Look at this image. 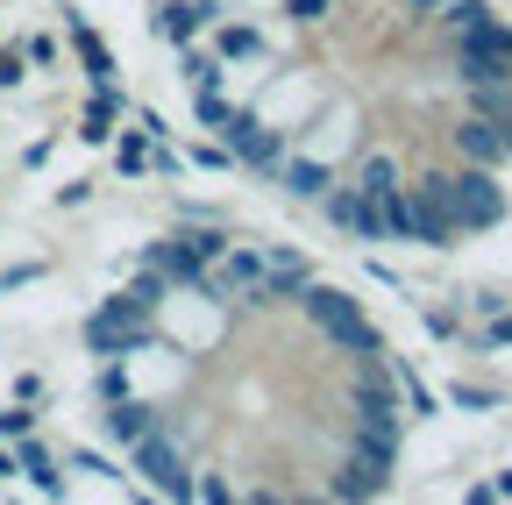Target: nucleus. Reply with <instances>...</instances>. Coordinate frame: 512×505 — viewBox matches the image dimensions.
Wrapping results in <instances>:
<instances>
[{
	"mask_svg": "<svg viewBox=\"0 0 512 505\" xmlns=\"http://www.w3.org/2000/svg\"><path fill=\"white\" fill-rule=\"evenodd\" d=\"M420 193L456 221V235H484V228H498L505 221V185H498V171H484V164H456V171H420L413 178Z\"/></svg>",
	"mask_w": 512,
	"mask_h": 505,
	"instance_id": "obj_1",
	"label": "nucleus"
},
{
	"mask_svg": "<svg viewBox=\"0 0 512 505\" xmlns=\"http://www.w3.org/2000/svg\"><path fill=\"white\" fill-rule=\"evenodd\" d=\"M292 306H299L306 321H313L320 335H328V349H342L349 363H363V356H384V335L370 328V313H363V306H356L342 285H320V278H306Z\"/></svg>",
	"mask_w": 512,
	"mask_h": 505,
	"instance_id": "obj_2",
	"label": "nucleus"
},
{
	"mask_svg": "<svg viewBox=\"0 0 512 505\" xmlns=\"http://www.w3.org/2000/svg\"><path fill=\"white\" fill-rule=\"evenodd\" d=\"M128 470H143V484L157 491V498H192V463H185V441H178V427L157 413V427L143 434V441H128Z\"/></svg>",
	"mask_w": 512,
	"mask_h": 505,
	"instance_id": "obj_3",
	"label": "nucleus"
},
{
	"mask_svg": "<svg viewBox=\"0 0 512 505\" xmlns=\"http://www.w3.org/2000/svg\"><path fill=\"white\" fill-rule=\"evenodd\" d=\"M79 335H86L93 356H136V349H143L150 335H164V328H157V313H150V306H136L128 292H114V299H100V306L86 313V328H79Z\"/></svg>",
	"mask_w": 512,
	"mask_h": 505,
	"instance_id": "obj_4",
	"label": "nucleus"
},
{
	"mask_svg": "<svg viewBox=\"0 0 512 505\" xmlns=\"http://www.w3.org/2000/svg\"><path fill=\"white\" fill-rule=\"evenodd\" d=\"M214 136L228 143V157H235V164H249V171H264V178H271V164L285 157V129H278V121H264L256 107H235V114L221 121Z\"/></svg>",
	"mask_w": 512,
	"mask_h": 505,
	"instance_id": "obj_5",
	"label": "nucleus"
},
{
	"mask_svg": "<svg viewBox=\"0 0 512 505\" xmlns=\"http://www.w3.org/2000/svg\"><path fill=\"white\" fill-rule=\"evenodd\" d=\"M349 456L377 463V470H392L406 456V413H377V406H349V441H342Z\"/></svg>",
	"mask_w": 512,
	"mask_h": 505,
	"instance_id": "obj_6",
	"label": "nucleus"
},
{
	"mask_svg": "<svg viewBox=\"0 0 512 505\" xmlns=\"http://www.w3.org/2000/svg\"><path fill=\"white\" fill-rule=\"evenodd\" d=\"M448 50H456V79H498L512 72V22H484L470 36H448Z\"/></svg>",
	"mask_w": 512,
	"mask_h": 505,
	"instance_id": "obj_7",
	"label": "nucleus"
},
{
	"mask_svg": "<svg viewBox=\"0 0 512 505\" xmlns=\"http://www.w3.org/2000/svg\"><path fill=\"white\" fill-rule=\"evenodd\" d=\"M228 15V0H150V36L157 43H192V36H200V29H214Z\"/></svg>",
	"mask_w": 512,
	"mask_h": 505,
	"instance_id": "obj_8",
	"label": "nucleus"
},
{
	"mask_svg": "<svg viewBox=\"0 0 512 505\" xmlns=\"http://www.w3.org/2000/svg\"><path fill=\"white\" fill-rule=\"evenodd\" d=\"M335 178H342V171H335L328 157H313V150H292V143H285V157L271 164V185H278L285 200H306V207H313L320 193H328Z\"/></svg>",
	"mask_w": 512,
	"mask_h": 505,
	"instance_id": "obj_9",
	"label": "nucleus"
},
{
	"mask_svg": "<svg viewBox=\"0 0 512 505\" xmlns=\"http://www.w3.org/2000/svg\"><path fill=\"white\" fill-rule=\"evenodd\" d=\"M313 207H320V214H328V221H335V228H342L349 242H384V214H377V200H363V193H349V185H342V178H335V185H328V193H320Z\"/></svg>",
	"mask_w": 512,
	"mask_h": 505,
	"instance_id": "obj_10",
	"label": "nucleus"
},
{
	"mask_svg": "<svg viewBox=\"0 0 512 505\" xmlns=\"http://www.w3.org/2000/svg\"><path fill=\"white\" fill-rule=\"evenodd\" d=\"M448 150H456V164H484V171L512 164V157H505V136H498V121H491V114H470V107H463L456 129H448Z\"/></svg>",
	"mask_w": 512,
	"mask_h": 505,
	"instance_id": "obj_11",
	"label": "nucleus"
},
{
	"mask_svg": "<svg viewBox=\"0 0 512 505\" xmlns=\"http://www.w3.org/2000/svg\"><path fill=\"white\" fill-rule=\"evenodd\" d=\"M306 278H313L306 249H292V242H271V249H264V306H292Z\"/></svg>",
	"mask_w": 512,
	"mask_h": 505,
	"instance_id": "obj_12",
	"label": "nucleus"
},
{
	"mask_svg": "<svg viewBox=\"0 0 512 505\" xmlns=\"http://www.w3.org/2000/svg\"><path fill=\"white\" fill-rule=\"evenodd\" d=\"M8 449H15V477H29L43 498H64V477H57V449H50V441L29 427V434H15L8 441Z\"/></svg>",
	"mask_w": 512,
	"mask_h": 505,
	"instance_id": "obj_13",
	"label": "nucleus"
},
{
	"mask_svg": "<svg viewBox=\"0 0 512 505\" xmlns=\"http://www.w3.org/2000/svg\"><path fill=\"white\" fill-rule=\"evenodd\" d=\"M342 185H349V193H363V200H384L392 185H406V164H399L392 150H363V157L342 171Z\"/></svg>",
	"mask_w": 512,
	"mask_h": 505,
	"instance_id": "obj_14",
	"label": "nucleus"
},
{
	"mask_svg": "<svg viewBox=\"0 0 512 505\" xmlns=\"http://www.w3.org/2000/svg\"><path fill=\"white\" fill-rule=\"evenodd\" d=\"M136 107L121 86H93L86 93V107H79V143H114V121Z\"/></svg>",
	"mask_w": 512,
	"mask_h": 505,
	"instance_id": "obj_15",
	"label": "nucleus"
},
{
	"mask_svg": "<svg viewBox=\"0 0 512 505\" xmlns=\"http://www.w3.org/2000/svg\"><path fill=\"white\" fill-rule=\"evenodd\" d=\"M214 57H221V65H264V57H271V43H264V29H256V22H214V43H207Z\"/></svg>",
	"mask_w": 512,
	"mask_h": 505,
	"instance_id": "obj_16",
	"label": "nucleus"
},
{
	"mask_svg": "<svg viewBox=\"0 0 512 505\" xmlns=\"http://www.w3.org/2000/svg\"><path fill=\"white\" fill-rule=\"evenodd\" d=\"M384 484H392V470H377V463H363V456H349V449H342V470L328 477V498L363 505V498H384Z\"/></svg>",
	"mask_w": 512,
	"mask_h": 505,
	"instance_id": "obj_17",
	"label": "nucleus"
},
{
	"mask_svg": "<svg viewBox=\"0 0 512 505\" xmlns=\"http://www.w3.org/2000/svg\"><path fill=\"white\" fill-rule=\"evenodd\" d=\"M384 370H392V385H399V399H406V420H434V413H441V392L427 385V377H420L406 356L384 349Z\"/></svg>",
	"mask_w": 512,
	"mask_h": 505,
	"instance_id": "obj_18",
	"label": "nucleus"
},
{
	"mask_svg": "<svg viewBox=\"0 0 512 505\" xmlns=\"http://www.w3.org/2000/svg\"><path fill=\"white\" fill-rule=\"evenodd\" d=\"M64 29H72V50H79L86 79H93V86H114V57H107V43L86 29V15H79V8H64Z\"/></svg>",
	"mask_w": 512,
	"mask_h": 505,
	"instance_id": "obj_19",
	"label": "nucleus"
},
{
	"mask_svg": "<svg viewBox=\"0 0 512 505\" xmlns=\"http://www.w3.org/2000/svg\"><path fill=\"white\" fill-rule=\"evenodd\" d=\"M178 79H185L192 93H207V86H228V65H221L200 36H192V43H178Z\"/></svg>",
	"mask_w": 512,
	"mask_h": 505,
	"instance_id": "obj_20",
	"label": "nucleus"
},
{
	"mask_svg": "<svg viewBox=\"0 0 512 505\" xmlns=\"http://www.w3.org/2000/svg\"><path fill=\"white\" fill-rule=\"evenodd\" d=\"M434 22H441V36H470V29L491 22V0H441Z\"/></svg>",
	"mask_w": 512,
	"mask_h": 505,
	"instance_id": "obj_21",
	"label": "nucleus"
},
{
	"mask_svg": "<svg viewBox=\"0 0 512 505\" xmlns=\"http://www.w3.org/2000/svg\"><path fill=\"white\" fill-rule=\"evenodd\" d=\"M448 406H463V413H498L505 392H498V385H477V377H456V385H448Z\"/></svg>",
	"mask_w": 512,
	"mask_h": 505,
	"instance_id": "obj_22",
	"label": "nucleus"
},
{
	"mask_svg": "<svg viewBox=\"0 0 512 505\" xmlns=\"http://www.w3.org/2000/svg\"><path fill=\"white\" fill-rule=\"evenodd\" d=\"M121 292L136 299V306H150V313H164V306H171V285H164V271H150V264H136V278H128Z\"/></svg>",
	"mask_w": 512,
	"mask_h": 505,
	"instance_id": "obj_23",
	"label": "nucleus"
},
{
	"mask_svg": "<svg viewBox=\"0 0 512 505\" xmlns=\"http://www.w3.org/2000/svg\"><path fill=\"white\" fill-rule=\"evenodd\" d=\"M114 171H121V178H143V171H150V136H143V129H128V136L114 143Z\"/></svg>",
	"mask_w": 512,
	"mask_h": 505,
	"instance_id": "obj_24",
	"label": "nucleus"
},
{
	"mask_svg": "<svg viewBox=\"0 0 512 505\" xmlns=\"http://www.w3.org/2000/svg\"><path fill=\"white\" fill-rule=\"evenodd\" d=\"M64 470H86V477H100V484H121V463L100 456V449H64Z\"/></svg>",
	"mask_w": 512,
	"mask_h": 505,
	"instance_id": "obj_25",
	"label": "nucleus"
},
{
	"mask_svg": "<svg viewBox=\"0 0 512 505\" xmlns=\"http://www.w3.org/2000/svg\"><path fill=\"white\" fill-rule=\"evenodd\" d=\"M192 114H200L207 129H221V121L235 114V93H228V86H207V93H192Z\"/></svg>",
	"mask_w": 512,
	"mask_h": 505,
	"instance_id": "obj_26",
	"label": "nucleus"
},
{
	"mask_svg": "<svg viewBox=\"0 0 512 505\" xmlns=\"http://www.w3.org/2000/svg\"><path fill=\"white\" fill-rule=\"evenodd\" d=\"M470 349H512V306H498V313H484V328L470 335Z\"/></svg>",
	"mask_w": 512,
	"mask_h": 505,
	"instance_id": "obj_27",
	"label": "nucleus"
},
{
	"mask_svg": "<svg viewBox=\"0 0 512 505\" xmlns=\"http://www.w3.org/2000/svg\"><path fill=\"white\" fill-rule=\"evenodd\" d=\"M192 498H207V505H228V498H235V484H228L221 470H192Z\"/></svg>",
	"mask_w": 512,
	"mask_h": 505,
	"instance_id": "obj_28",
	"label": "nucleus"
},
{
	"mask_svg": "<svg viewBox=\"0 0 512 505\" xmlns=\"http://www.w3.org/2000/svg\"><path fill=\"white\" fill-rule=\"evenodd\" d=\"M185 164H200V171H235V157H228V143H200V150H185Z\"/></svg>",
	"mask_w": 512,
	"mask_h": 505,
	"instance_id": "obj_29",
	"label": "nucleus"
},
{
	"mask_svg": "<svg viewBox=\"0 0 512 505\" xmlns=\"http://www.w3.org/2000/svg\"><path fill=\"white\" fill-rule=\"evenodd\" d=\"M29 427H36L29 399H15V406H0V441H15V434H29Z\"/></svg>",
	"mask_w": 512,
	"mask_h": 505,
	"instance_id": "obj_30",
	"label": "nucleus"
},
{
	"mask_svg": "<svg viewBox=\"0 0 512 505\" xmlns=\"http://www.w3.org/2000/svg\"><path fill=\"white\" fill-rule=\"evenodd\" d=\"M150 171H157V178H185V157L171 150V136H164V143H150Z\"/></svg>",
	"mask_w": 512,
	"mask_h": 505,
	"instance_id": "obj_31",
	"label": "nucleus"
},
{
	"mask_svg": "<svg viewBox=\"0 0 512 505\" xmlns=\"http://www.w3.org/2000/svg\"><path fill=\"white\" fill-rule=\"evenodd\" d=\"M285 15L313 29V22H328V15H335V0H285Z\"/></svg>",
	"mask_w": 512,
	"mask_h": 505,
	"instance_id": "obj_32",
	"label": "nucleus"
},
{
	"mask_svg": "<svg viewBox=\"0 0 512 505\" xmlns=\"http://www.w3.org/2000/svg\"><path fill=\"white\" fill-rule=\"evenodd\" d=\"M43 278V264H8V271H0V292H15V285H36Z\"/></svg>",
	"mask_w": 512,
	"mask_h": 505,
	"instance_id": "obj_33",
	"label": "nucleus"
},
{
	"mask_svg": "<svg viewBox=\"0 0 512 505\" xmlns=\"http://www.w3.org/2000/svg\"><path fill=\"white\" fill-rule=\"evenodd\" d=\"M86 193H93V178H64L57 185V207H86Z\"/></svg>",
	"mask_w": 512,
	"mask_h": 505,
	"instance_id": "obj_34",
	"label": "nucleus"
},
{
	"mask_svg": "<svg viewBox=\"0 0 512 505\" xmlns=\"http://www.w3.org/2000/svg\"><path fill=\"white\" fill-rule=\"evenodd\" d=\"M22 57H29V65H57V43H50V36H29Z\"/></svg>",
	"mask_w": 512,
	"mask_h": 505,
	"instance_id": "obj_35",
	"label": "nucleus"
},
{
	"mask_svg": "<svg viewBox=\"0 0 512 505\" xmlns=\"http://www.w3.org/2000/svg\"><path fill=\"white\" fill-rule=\"evenodd\" d=\"M463 306H470V313H498V306H512V299H505V292H470Z\"/></svg>",
	"mask_w": 512,
	"mask_h": 505,
	"instance_id": "obj_36",
	"label": "nucleus"
},
{
	"mask_svg": "<svg viewBox=\"0 0 512 505\" xmlns=\"http://www.w3.org/2000/svg\"><path fill=\"white\" fill-rule=\"evenodd\" d=\"M15 399H29V406L43 399V377H36V370H22V377H15Z\"/></svg>",
	"mask_w": 512,
	"mask_h": 505,
	"instance_id": "obj_37",
	"label": "nucleus"
},
{
	"mask_svg": "<svg viewBox=\"0 0 512 505\" xmlns=\"http://www.w3.org/2000/svg\"><path fill=\"white\" fill-rule=\"evenodd\" d=\"M441 0H399V15H434Z\"/></svg>",
	"mask_w": 512,
	"mask_h": 505,
	"instance_id": "obj_38",
	"label": "nucleus"
},
{
	"mask_svg": "<svg viewBox=\"0 0 512 505\" xmlns=\"http://www.w3.org/2000/svg\"><path fill=\"white\" fill-rule=\"evenodd\" d=\"M491 498H512V470H505V477H491Z\"/></svg>",
	"mask_w": 512,
	"mask_h": 505,
	"instance_id": "obj_39",
	"label": "nucleus"
},
{
	"mask_svg": "<svg viewBox=\"0 0 512 505\" xmlns=\"http://www.w3.org/2000/svg\"><path fill=\"white\" fill-rule=\"evenodd\" d=\"M498 136H505V157H512V114H498Z\"/></svg>",
	"mask_w": 512,
	"mask_h": 505,
	"instance_id": "obj_40",
	"label": "nucleus"
},
{
	"mask_svg": "<svg viewBox=\"0 0 512 505\" xmlns=\"http://www.w3.org/2000/svg\"><path fill=\"white\" fill-rule=\"evenodd\" d=\"M0 477H15V449H0Z\"/></svg>",
	"mask_w": 512,
	"mask_h": 505,
	"instance_id": "obj_41",
	"label": "nucleus"
}]
</instances>
